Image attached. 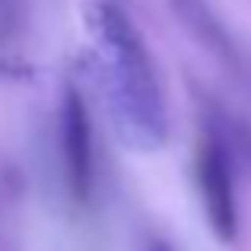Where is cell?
Here are the masks:
<instances>
[{"label":"cell","instance_id":"6da1fadb","mask_svg":"<svg viewBox=\"0 0 251 251\" xmlns=\"http://www.w3.org/2000/svg\"><path fill=\"white\" fill-rule=\"evenodd\" d=\"M80 19L89 67L118 140L134 153H159L169 143V105L140 29L108 0H86Z\"/></svg>","mask_w":251,"mask_h":251},{"label":"cell","instance_id":"7a4b0ae2","mask_svg":"<svg viewBox=\"0 0 251 251\" xmlns=\"http://www.w3.org/2000/svg\"><path fill=\"white\" fill-rule=\"evenodd\" d=\"M194 184L201 210L216 242L232 245L239 235V203H235V150L229 134L210 121L197 137Z\"/></svg>","mask_w":251,"mask_h":251},{"label":"cell","instance_id":"3957f363","mask_svg":"<svg viewBox=\"0 0 251 251\" xmlns=\"http://www.w3.org/2000/svg\"><path fill=\"white\" fill-rule=\"evenodd\" d=\"M61 162L64 184L76 203H89L96 188V153H92V118L83 92L74 83L61 99Z\"/></svg>","mask_w":251,"mask_h":251},{"label":"cell","instance_id":"277c9868","mask_svg":"<svg viewBox=\"0 0 251 251\" xmlns=\"http://www.w3.org/2000/svg\"><path fill=\"white\" fill-rule=\"evenodd\" d=\"M169 10H172V16L178 19V25H181L201 48H207L216 61H223L232 70H245L242 51H239V45H235L232 32L226 29V23L213 13V6H210L207 0H169Z\"/></svg>","mask_w":251,"mask_h":251},{"label":"cell","instance_id":"5b68a950","mask_svg":"<svg viewBox=\"0 0 251 251\" xmlns=\"http://www.w3.org/2000/svg\"><path fill=\"white\" fill-rule=\"evenodd\" d=\"M150 251H172L166 242H153V245H150Z\"/></svg>","mask_w":251,"mask_h":251}]
</instances>
